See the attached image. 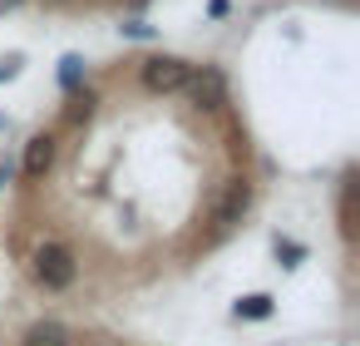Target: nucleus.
<instances>
[{
    "instance_id": "14",
    "label": "nucleus",
    "mask_w": 360,
    "mask_h": 346,
    "mask_svg": "<svg viewBox=\"0 0 360 346\" xmlns=\"http://www.w3.org/2000/svg\"><path fill=\"white\" fill-rule=\"evenodd\" d=\"M0 6H6V11H15V6H20V0H0Z\"/></svg>"
},
{
    "instance_id": "4",
    "label": "nucleus",
    "mask_w": 360,
    "mask_h": 346,
    "mask_svg": "<svg viewBox=\"0 0 360 346\" xmlns=\"http://www.w3.org/2000/svg\"><path fill=\"white\" fill-rule=\"evenodd\" d=\"M55 154H60V139L40 129V134H35V139L25 144V159H20V173H25L30 183H40V178H45L50 168H55Z\"/></svg>"
},
{
    "instance_id": "7",
    "label": "nucleus",
    "mask_w": 360,
    "mask_h": 346,
    "mask_svg": "<svg viewBox=\"0 0 360 346\" xmlns=\"http://www.w3.org/2000/svg\"><path fill=\"white\" fill-rule=\"evenodd\" d=\"M232 311H237L242 321H266V316H271V297H266V292H252V297H242Z\"/></svg>"
},
{
    "instance_id": "9",
    "label": "nucleus",
    "mask_w": 360,
    "mask_h": 346,
    "mask_svg": "<svg viewBox=\"0 0 360 346\" xmlns=\"http://www.w3.org/2000/svg\"><path fill=\"white\" fill-rule=\"evenodd\" d=\"M89 114H94V94H89V89H84V94H79V99H75V104H70V109H65V119H70V124H84V119H89Z\"/></svg>"
},
{
    "instance_id": "6",
    "label": "nucleus",
    "mask_w": 360,
    "mask_h": 346,
    "mask_svg": "<svg viewBox=\"0 0 360 346\" xmlns=\"http://www.w3.org/2000/svg\"><path fill=\"white\" fill-rule=\"evenodd\" d=\"M25 346H75V331L50 316V321H35V326L25 331Z\"/></svg>"
},
{
    "instance_id": "1",
    "label": "nucleus",
    "mask_w": 360,
    "mask_h": 346,
    "mask_svg": "<svg viewBox=\"0 0 360 346\" xmlns=\"http://www.w3.org/2000/svg\"><path fill=\"white\" fill-rule=\"evenodd\" d=\"M30 277L45 287V292H70L75 282H79V257H75V247L70 242H40L35 252H30Z\"/></svg>"
},
{
    "instance_id": "11",
    "label": "nucleus",
    "mask_w": 360,
    "mask_h": 346,
    "mask_svg": "<svg viewBox=\"0 0 360 346\" xmlns=\"http://www.w3.org/2000/svg\"><path fill=\"white\" fill-rule=\"evenodd\" d=\"M124 35H129V40H153V25H143V20H129V25H124Z\"/></svg>"
},
{
    "instance_id": "3",
    "label": "nucleus",
    "mask_w": 360,
    "mask_h": 346,
    "mask_svg": "<svg viewBox=\"0 0 360 346\" xmlns=\"http://www.w3.org/2000/svg\"><path fill=\"white\" fill-rule=\"evenodd\" d=\"M188 99L198 104V109H222L227 104V80H222V70H212V65H202L198 75H188Z\"/></svg>"
},
{
    "instance_id": "15",
    "label": "nucleus",
    "mask_w": 360,
    "mask_h": 346,
    "mask_svg": "<svg viewBox=\"0 0 360 346\" xmlns=\"http://www.w3.org/2000/svg\"><path fill=\"white\" fill-rule=\"evenodd\" d=\"M45 6H60V0H45Z\"/></svg>"
},
{
    "instance_id": "2",
    "label": "nucleus",
    "mask_w": 360,
    "mask_h": 346,
    "mask_svg": "<svg viewBox=\"0 0 360 346\" xmlns=\"http://www.w3.org/2000/svg\"><path fill=\"white\" fill-rule=\"evenodd\" d=\"M188 75H193V65L178 60V55H148V60H139V85L148 94H173V89L188 85Z\"/></svg>"
},
{
    "instance_id": "13",
    "label": "nucleus",
    "mask_w": 360,
    "mask_h": 346,
    "mask_svg": "<svg viewBox=\"0 0 360 346\" xmlns=\"http://www.w3.org/2000/svg\"><path fill=\"white\" fill-rule=\"evenodd\" d=\"M11 173H15V163H11V159H0V188L11 183Z\"/></svg>"
},
{
    "instance_id": "8",
    "label": "nucleus",
    "mask_w": 360,
    "mask_h": 346,
    "mask_svg": "<svg viewBox=\"0 0 360 346\" xmlns=\"http://www.w3.org/2000/svg\"><path fill=\"white\" fill-rule=\"evenodd\" d=\"M79 80H84V60H79V55H65V60H60V89L75 94Z\"/></svg>"
},
{
    "instance_id": "12",
    "label": "nucleus",
    "mask_w": 360,
    "mask_h": 346,
    "mask_svg": "<svg viewBox=\"0 0 360 346\" xmlns=\"http://www.w3.org/2000/svg\"><path fill=\"white\" fill-rule=\"evenodd\" d=\"M15 70H20V60H15V55H11V60H0V80H11Z\"/></svg>"
},
{
    "instance_id": "5",
    "label": "nucleus",
    "mask_w": 360,
    "mask_h": 346,
    "mask_svg": "<svg viewBox=\"0 0 360 346\" xmlns=\"http://www.w3.org/2000/svg\"><path fill=\"white\" fill-rule=\"evenodd\" d=\"M247 208H252V183L247 178H232L227 193H222V203H217V213H212V223L217 228H237L247 218Z\"/></svg>"
},
{
    "instance_id": "10",
    "label": "nucleus",
    "mask_w": 360,
    "mask_h": 346,
    "mask_svg": "<svg viewBox=\"0 0 360 346\" xmlns=\"http://www.w3.org/2000/svg\"><path fill=\"white\" fill-rule=\"evenodd\" d=\"M276 257H286V267H296V262H301V242H286V237H276Z\"/></svg>"
}]
</instances>
